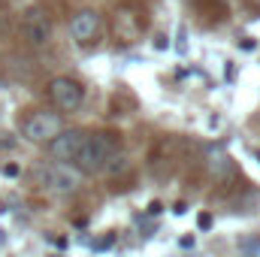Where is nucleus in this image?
<instances>
[{"label": "nucleus", "instance_id": "f257e3e1", "mask_svg": "<svg viewBox=\"0 0 260 257\" xmlns=\"http://www.w3.org/2000/svg\"><path fill=\"white\" fill-rule=\"evenodd\" d=\"M115 160H121L118 157V136L106 133V130H97V133H85V142H82L79 157L73 160V167L82 176H94V173L115 170Z\"/></svg>", "mask_w": 260, "mask_h": 257}, {"label": "nucleus", "instance_id": "f03ea898", "mask_svg": "<svg viewBox=\"0 0 260 257\" xmlns=\"http://www.w3.org/2000/svg\"><path fill=\"white\" fill-rule=\"evenodd\" d=\"M40 182H43V188L52 194H73L79 191V185H82V173L73 167V164H46V167H40Z\"/></svg>", "mask_w": 260, "mask_h": 257}, {"label": "nucleus", "instance_id": "7ed1b4c3", "mask_svg": "<svg viewBox=\"0 0 260 257\" xmlns=\"http://www.w3.org/2000/svg\"><path fill=\"white\" fill-rule=\"evenodd\" d=\"M64 130V121L58 112H30L21 124V136L27 142H40V145H49L58 133Z\"/></svg>", "mask_w": 260, "mask_h": 257}, {"label": "nucleus", "instance_id": "20e7f679", "mask_svg": "<svg viewBox=\"0 0 260 257\" xmlns=\"http://www.w3.org/2000/svg\"><path fill=\"white\" fill-rule=\"evenodd\" d=\"M49 97L61 112H76L85 103V88H82V82H76L70 76H58L49 82Z\"/></svg>", "mask_w": 260, "mask_h": 257}, {"label": "nucleus", "instance_id": "39448f33", "mask_svg": "<svg viewBox=\"0 0 260 257\" xmlns=\"http://www.w3.org/2000/svg\"><path fill=\"white\" fill-rule=\"evenodd\" d=\"M82 142H85V130H61L52 142H49V154L58 160V164H73L76 157H79V148H82Z\"/></svg>", "mask_w": 260, "mask_h": 257}, {"label": "nucleus", "instance_id": "423d86ee", "mask_svg": "<svg viewBox=\"0 0 260 257\" xmlns=\"http://www.w3.org/2000/svg\"><path fill=\"white\" fill-rule=\"evenodd\" d=\"M100 12L97 9H79L73 18H70V37L76 43H94L97 34H100Z\"/></svg>", "mask_w": 260, "mask_h": 257}, {"label": "nucleus", "instance_id": "0eeeda50", "mask_svg": "<svg viewBox=\"0 0 260 257\" xmlns=\"http://www.w3.org/2000/svg\"><path fill=\"white\" fill-rule=\"evenodd\" d=\"M21 30H24V37H27L34 46H43V43H49V37H52V24H49V18H46L40 9H34V12L24 15Z\"/></svg>", "mask_w": 260, "mask_h": 257}, {"label": "nucleus", "instance_id": "6e6552de", "mask_svg": "<svg viewBox=\"0 0 260 257\" xmlns=\"http://www.w3.org/2000/svg\"><path fill=\"white\" fill-rule=\"evenodd\" d=\"M251 3H254V6H260V0H251Z\"/></svg>", "mask_w": 260, "mask_h": 257}]
</instances>
